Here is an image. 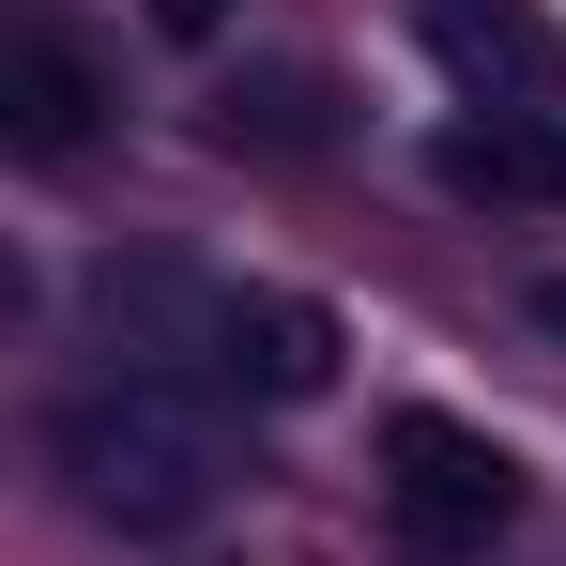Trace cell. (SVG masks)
Returning <instances> with one entry per match:
<instances>
[{"label": "cell", "mask_w": 566, "mask_h": 566, "mask_svg": "<svg viewBox=\"0 0 566 566\" xmlns=\"http://www.w3.org/2000/svg\"><path fill=\"white\" fill-rule=\"evenodd\" d=\"M46 444H62V474H77V505L123 521V536H185L199 505H214V429H199L169 382H138V368L77 382Z\"/></svg>", "instance_id": "1"}, {"label": "cell", "mask_w": 566, "mask_h": 566, "mask_svg": "<svg viewBox=\"0 0 566 566\" xmlns=\"http://www.w3.org/2000/svg\"><path fill=\"white\" fill-rule=\"evenodd\" d=\"M382 505H398L413 552H490L521 521V460L490 429H460V413H398L382 429Z\"/></svg>", "instance_id": "2"}, {"label": "cell", "mask_w": 566, "mask_h": 566, "mask_svg": "<svg viewBox=\"0 0 566 566\" xmlns=\"http://www.w3.org/2000/svg\"><path fill=\"white\" fill-rule=\"evenodd\" d=\"M214 368L245 382V398H322V382H337V306H306V291H230V306H214Z\"/></svg>", "instance_id": "3"}, {"label": "cell", "mask_w": 566, "mask_h": 566, "mask_svg": "<svg viewBox=\"0 0 566 566\" xmlns=\"http://www.w3.org/2000/svg\"><path fill=\"white\" fill-rule=\"evenodd\" d=\"M93 62H77V46H46V31H15V46H0V123H15V154H77V138H93Z\"/></svg>", "instance_id": "4"}, {"label": "cell", "mask_w": 566, "mask_h": 566, "mask_svg": "<svg viewBox=\"0 0 566 566\" xmlns=\"http://www.w3.org/2000/svg\"><path fill=\"white\" fill-rule=\"evenodd\" d=\"M444 185L505 199V214H552V199H566V138H552V123H460V138H444Z\"/></svg>", "instance_id": "5"}, {"label": "cell", "mask_w": 566, "mask_h": 566, "mask_svg": "<svg viewBox=\"0 0 566 566\" xmlns=\"http://www.w3.org/2000/svg\"><path fill=\"white\" fill-rule=\"evenodd\" d=\"M429 15H444V46H460V62H505V77H536V62H552L505 0H429Z\"/></svg>", "instance_id": "6"}, {"label": "cell", "mask_w": 566, "mask_h": 566, "mask_svg": "<svg viewBox=\"0 0 566 566\" xmlns=\"http://www.w3.org/2000/svg\"><path fill=\"white\" fill-rule=\"evenodd\" d=\"M154 31H169V46H199V31H230V0H154Z\"/></svg>", "instance_id": "7"}, {"label": "cell", "mask_w": 566, "mask_h": 566, "mask_svg": "<svg viewBox=\"0 0 566 566\" xmlns=\"http://www.w3.org/2000/svg\"><path fill=\"white\" fill-rule=\"evenodd\" d=\"M536 322H552V337H566V276H536Z\"/></svg>", "instance_id": "8"}]
</instances>
